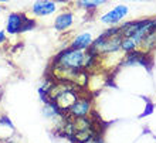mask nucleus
Masks as SVG:
<instances>
[{"mask_svg": "<svg viewBox=\"0 0 156 143\" xmlns=\"http://www.w3.org/2000/svg\"><path fill=\"white\" fill-rule=\"evenodd\" d=\"M121 43H122V34L119 31V27L111 26V29L105 30L99 37L94 38V43L90 47V50L94 51L99 58H105L108 55L119 53Z\"/></svg>", "mask_w": 156, "mask_h": 143, "instance_id": "nucleus-1", "label": "nucleus"}, {"mask_svg": "<svg viewBox=\"0 0 156 143\" xmlns=\"http://www.w3.org/2000/svg\"><path fill=\"white\" fill-rule=\"evenodd\" d=\"M92 112V101L88 95H80L77 98L73 106L68 109L66 116L68 118H84V116H90Z\"/></svg>", "mask_w": 156, "mask_h": 143, "instance_id": "nucleus-2", "label": "nucleus"}, {"mask_svg": "<svg viewBox=\"0 0 156 143\" xmlns=\"http://www.w3.org/2000/svg\"><path fill=\"white\" fill-rule=\"evenodd\" d=\"M128 13H129V7L126 4H118L99 17V21L107 26H116L128 16Z\"/></svg>", "mask_w": 156, "mask_h": 143, "instance_id": "nucleus-3", "label": "nucleus"}, {"mask_svg": "<svg viewBox=\"0 0 156 143\" xmlns=\"http://www.w3.org/2000/svg\"><path fill=\"white\" fill-rule=\"evenodd\" d=\"M58 4L55 0H36L31 7V13L36 17L51 16L57 12Z\"/></svg>", "mask_w": 156, "mask_h": 143, "instance_id": "nucleus-4", "label": "nucleus"}, {"mask_svg": "<svg viewBox=\"0 0 156 143\" xmlns=\"http://www.w3.org/2000/svg\"><path fill=\"white\" fill-rule=\"evenodd\" d=\"M26 20H27V16L24 13H10L6 21V33H9L10 36L20 34Z\"/></svg>", "mask_w": 156, "mask_h": 143, "instance_id": "nucleus-5", "label": "nucleus"}, {"mask_svg": "<svg viewBox=\"0 0 156 143\" xmlns=\"http://www.w3.org/2000/svg\"><path fill=\"white\" fill-rule=\"evenodd\" d=\"M122 65H142L146 67L149 64V53L144 50H136L129 54H125V57L121 61Z\"/></svg>", "mask_w": 156, "mask_h": 143, "instance_id": "nucleus-6", "label": "nucleus"}, {"mask_svg": "<svg viewBox=\"0 0 156 143\" xmlns=\"http://www.w3.org/2000/svg\"><path fill=\"white\" fill-rule=\"evenodd\" d=\"M74 24V14L71 12H62L54 19V30L58 33H64Z\"/></svg>", "mask_w": 156, "mask_h": 143, "instance_id": "nucleus-7", "label": "nucleus"}, {"mask_svg": "<svg viewBox=\"0 0 156 143\" xmlns=\"http://www.w3.org/2000/svg\"><path fill=\"white\" fill-rule=\"evenodd\" d=\"M94 43V37L91 33H81L75 36L73 38V41L70 43L68 47L71 48H77V50H88Z\"/></svg>", "mask_w": 156, "mask_h": 143, "instance_id": "nucleus-8", "label": "nucleus"}, {"mask_svg": "<svg viewBox=\"0 0 156 143\" xmlns=\"http://www.w3.org/2000/svg\"><path fill=\"white\" fill-rule=\"evenodd\" d=\"M139 50V44L136 43L131 37H122V43H121V51L123 54H129L132 51Z\"/></svg>", "mask_w": 156, "mask_h": 143, "instance_id": "nucleus-9", "label": "nucleus"}, {"mask_svg": "<svg viewBox=\"0 0 156 143\" xmlns=\"http://www.w3.org/2000/svg\"><path fill=\"white\" fill-rule=\"evenodd\" d=\"M107 3V0H77V6L84 10H95Z\"/></svg>", "mask_w": 156, "mask_h": 143, "instance_id": "nucleus-10", "label": "nucleus"}, {"mask_svg": "<svg viewBox=\"0 0 156 143\" xmlns=\"http://www.w3.org/2000/svg\"><path fill=\"white\" fill-rule=\"evenodd\" d=\"M81 143H104V140L99 135H97V136H94V138H91V139L85 140V142H81Z\"/></svg>", "mask_w": 156, "mask_h": 143, "instance_id": "nucleus-11", "label": "nucleus"}, {"mask_svg": "<svg viewBox=\"0 0 156 143\" xmlns=\"http://www.w3.org/2000/svg\"><path fill=\"white\" fill-rule=\"evenodd\" d=\"M6 40H7V38H6V33H4V31H0V44H3Z\"/></svg>", "mask_w": 156, "mask_h": 143, "instance_id": "nucleus-12", "label": "nucleus"}, {"mask_svg": "<svg viewBox=\"0 0 156 143\" xmlns=\"http://www.w3.org/2000/svg\"><path fill=\"white\" fill-rule=\"evenodd\" d=\"M57 3H66V2H68V0H55Z\"/></svg>", "mask_w": 156, "mask_h": 143, "instance_id": "nucleus-13", "label": "nucleus"}, {"mask_svg": "<svg viewBox=\"0 0 156 143\" xmlns=\"http://www.w3.org/2000/svg\"><path fill=\"white\" fill-rule=\"evenodd\" d=\"M126 2H144V0H126Z\"/></svg>", "mask_w": 156, "mask_h": 143, "instance_id": "nucleus-14", "label": "nucleus"}, {"mask_svg": "<svg viewBox=\"0 0 156 143\" xmlns=\"http://www.w3.org/2000/svg\"><path fill=\"white\" fill-rule=\"evenodd\" d=\"M6 2H7V0H0V3H6Z\"/></svg>", "mask_w": 156, "mask_h": 143, "instance_id": "nucleus-15", "label": "nucleus"}, {"mask_svg": "<svg viewBox=\"0 0 156 143\" xmlns=\"http://www.w3.org/2000/svg\"><path fill=\"white\" fill-rule=\"evenodd\" d=\"M0 13H2V7H0Z\"/></svg>", "mask_w": 156, "mask_h": 143, "instance_id": "nucleus-16", "label": "nucleus"}]
</instances>
